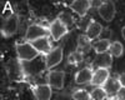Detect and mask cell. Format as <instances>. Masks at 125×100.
<instances>
[{"instance_id":"obj_1","label":"cell","mask_w":125,"mask_h":100,"mask_svg":"<svg viewBox=\"0 0 125 100\" xmlns=\"http://www.w3.org/2000/svg\"><path fill=\"white\" fill-rule=\"evenodd\" d=\"M15 51L18 58L21 61H33L34 59L39 56V51L33 46V44L23 40V41H16L15 43Z\"/></svg>"},{"instance_id":"obj_2","label":"cell","mask_w":125,"mask_h":100,"mask_svg":"<svg viewBox=\"0 0 125 100\" xmlns=\"http://www.w3.org/2000/svg\"><path fill=\"white\" fill-rule=\"evenodd\" d=\"M8 76L11 81L20 83V81H25V73H24V68H23V61L19 58L11 59L5 66Z\"/></svg>"},{"instance_id":"obj_3","label":"cell","mask_w":125,"mask_h":100,"mask_svg":"<svg viewBox=\"0 0 125 100\" xmlns=\"http://www.w3.org/2000/svg\"><path fill=\"white\" fill-rule=\"evenodd\" d=\"M43 36H50L49 28L34 23V24H30V25L28 26L24 40L31 43V41H34V40H36V39H39V38H43Z\"/></svg>"},{"instance_id":"obj_4","label":"cell","mask_w":125,"mask_h":100,"mask_svg":"<svg viewBox=\"0 0 125 100\" xmlns=\"http://www.w3.org/2000/svg\"><path fill=\"white\" fill-rule=\"evenodd\" d=\"M62 50H64V45L60 44L50 50V53L45 55V69L50 70L51 68L56 66L62 59Z\"/></svg>"},{"instance_id":"obj_5","label":"cell","mask_w":125,"mask_h":100,"mask_svg":"<svg viewBox=\"0 0 125 100\" xmlns=\"http://www.w3.org/2000/svg\"><path fill=\"white\" fill-rule=\"evenodd\" d=\"M19 29V15L15 13L14 15H11L9 19L3 21V26H1V35L4 38H10L14 34H16Z\"/></svg>"},{"instance_id":"obj_6","label":"cell","mask_w":125,"mask_h":100,"mask_svg":"<svg viewBox=\"0 0 125 100\" xmlns=\"http://www.w3.org/2000/svg\"><path fill=\"white\" fill-rule=\"evenodd\" d=\"M68 28L62 24L60 20L56 18V19H54L53 21H51V24H50V26H49V33H50V36L53 38V40L54 41H59V40L64 36V35H66L68 34Z\"/></svg>"},{"instance_id":"obj_7","label":"cell","mask_w":125,"mask_h":100,"mask_svg":"<svg viewBox=\"0 0 125 100\" xmlns=\"http://www.w3.org/2000/svg\"><path fill=\"white\" fill-rule=\"evenodd\" d=\"M96 10H98L100 18L103 20H105V21H108V23L114 19V16H115V14H116V8H115V4L113 1H103L101 5Z\"/></svg>"},{"instance_id":"obj_8","label":"cell","mask_w":125,"mask_h":100,"mask_svg":"<svg viewBox=\"0 0 125 100\" xmlns=\"http://www.w3.org/2000/svg\"><path fill=\"white\" fill-rule=\"evenodd\" d=\"M64 79H65V73L62 71V70H51V71H49L48 74V84L54 88V89H62V86H64Z\"/></svg>"},{"instance_id":"obj_9","label":"cell","mask_w":125,"mask_h":100,"mask_svg":"<svg viewBox=\"0 0 125 100\" xmlns=\"http://www.w3.org/2000/svg\"><path fill=\"white\" fill-rule=\"evenodd\" d=\"M101 86H103V89L105 90L106 94H108L106 99H113V98H115L116 91L123 85L120 84V81L118 80V76H110L109 75V78L105 80V83H104Z\"/></svg>"},{"instance_id":"obj_10","label":"cell","mask_w":125,"mask_h":100,"mask_svg":"<svg viewBox=\"0 0 125 100\" xmlns=\"http://www.w3.org/2000/svg\"><path fill=\"white\" fill-rule=\"evenodd\" d=\"M34 98L38 100H49L51 98V86L49 84H36L31 88Z\"/></svg>"},{"instance_id":"obj_11","label":"cell","mask_w":125,"mask_h":100,"mask_svg":"<svg viewBox=\"0 0 125 100\" xmlns=\"http://www.w3.org/2000/svg\"><path fill=\"white\" fill-rule=\"evenodd\" d=\"M109 75L110 73L108 68H96L95 71H93V78H91L90 84L95 86H101L105 83V80L109 78Z\"/></svg>"},{"instance_id":"obj_12","label":"cell","mask_w":125,"mask_h":100,"mask_svg":"<svg viewBox=\"0 0 125 100\" xmlns=\"http://www.w3.org/2000/svg\"><path fill=\"white\" fill-rule=\"evenodd\" d=\"M33 46L38 50L40 54L43 55H46L48 53H50V50L53 49L51 48V40H50V36H43V38H39L34 41H31Z\"/></svg>"},{"instance_id":"obj_13","label":"cell","mask_w":125,"mask_h":100,"mask_svg":"<svg viewBox=\"0 0 125 100\" xmlns=\"http://www.w3.org/2000/svg\"><path fill=\"white\" fill-rule=\"evenodd\" d=\"M93 78V69L90 66H85L81 68L80 70H78V73L74 76V80L76 84H90Z\"/></svg>"},{"instance_id":"obj_14","label":"cell","mask_w":125,"mask_h":100,"mask_svg":"<svg viewBox=\"0 0 125 100\" xmlns=\"http://www.w3.org/2000/svg\"><path fill=\"white\" fill-rule=\"evenodd\" d=\"M68 6L73 10V11H75L78 15H80V16H85L86 13H88V10L90 9L89 0H75V1L68 4Z\"/></svg>"},{"instance_id":"obj_15","label":"cell","mask_w":125,"mask_h":100,"mask_svg":"<svg viewBox=\"0 0 125 100\" xmlns=\"http://www.w3.org/2000/svg\"><path fill=\"white\" fill-rule=\"evenodd\" d=\"M113 63V56L106 51V53H101V54H96L95 59H94L93 65L96 68H110Z\"/></svg>"},{"instance_id":"obj_16","label":"cell","mask_w":125,"mask_h":100,"mask_svg":"<svg viewBox=\"0 0 125 100\" xmlns=\"http://www.w3.org/2000/svg\"><path fill=\"white\" fill-rule=\"evenodd\" d=\"M101 30H103L101 24H99L98 21H95V20H90L88 26H86V36L90 40H94L100 35Z\"/></svg>"},{"instance_id":"obj_17","label":"cell","mask_w":125,"mask_h":100,"mask_svg":"<svg viewBox=\"0 0 125 100\" xmlns=\"http://www.w3.org/2000/svg\"><path fill=\"white\" fill-rule=\"evenodd\" d=\"M109 46H110V40L108 39H101V40H98L93 44V49L95 50L96 54H101V53H106L109 50Z\"/></svg>"},{"instance_id":"obj_18","label":"cell","mask_w":125,"mask_h":100,"mask_svg":"<svg viewBox=\"0 0 125 100\" xmlns=\"http://www.w3.org/2000/svg\"><path fill=\"white\" fill-rule=\"evenodd\" d=\"M108 53L114 56V58H120L123 54H124V46L120 41H114V43H110V46H109V50Z\"/></svg>"},{"instance_id":"obj_19","label":"cell","mask_w":125,"mask_h":100,"mask_svg":"<svg viewBox=\"0 0 125 100\" xmlns=\"http://www.w3.org/2000/svg\"><path fill=\"white\" fill-rule=\"evenodd\" d=\"M90 41L91 40L85 35V34H80L78 36V51L83 53V51H86V49L90 48Z\"/></svg>"},{"instance_id":"obj_20","label":"cell","mask_w":125,"mask_h":100,"mask_svg":"<svg viewBox=\"0 0 125 100\" xmlns=\"http://www.w3.org/2000/svg\"><path fill=\"white\" fill-rule=\"evenodd\" d=\"M81 63H84V55L80 51H74V53H70L68 56V64H73V65H79Z\"/></svg>"},{"instance_id":"obj_21","label":"cell","mask_w":125,"mask_h":100,"mask_svg":"<svg viewBox=\"0 0 125 100\" xmlns=\"http://www.w3.org/2000/svg\"><path fill=\"white\" fill-rule=\"evenodd\" d=\"M58 19H59L66 28L73 26V25H74V21H75V19L73 18V15H71L70 13H66V11H61V13L58 15Z\"/></svg>"},{"instance_id":"obj_22","label":"cell","mask_w":125,"mask_h":100,"mask_svg":"<svg viewBox=\"0 0 125 100\" xmlns=\"http://www.w3.org/2000/svg\"><path fill=\"white\" fill-rule=\"evenodd\" d=\"M91 99H96V100H104L108 98L106 91L103 89V86H96L95 89H93V91L90 93Z\"/></svg>"},{"instance_id":"obj_23","label":"cell","mask_w":125,"mask_h":100,"mask_svg":"<svg viewBox=\"0 0 125 100\" xmlns=\"http://www.w3.org/2000/svg\"><path fill=\"white\" fill-rule=\"evenodd\" d=\"M73 99L75 100H89L90 98V93L85 89H76L74 93H73Z\"/></svg>"},{"instance_id":"obj_24","label":"cell","mask_w":125,"mask_h":100,"mask_svg":"<svg viewBox=\"0 0 125 100\" xmlns=\"http://www.w3.org/2000/svg\"><path fill=\"white\" fill-rule=\"evenodd\" d=\"M15 13H14V10H13V6H11V4L10 3H5V8H4V10H3V13H1V19H3V21L4 20H6V19H9L11 15H14Z\"/></svg>"},{"instance_id":"obj_25","label":"cell","mask_w":125,"mask_h":100,"mask_svg":"<svg viewBox=\"0 0 125 100\" xmlns=\"http://www.w3.org/2000/svg\"><path fill=\"white\" fill-rule=\"evenodd\" d=\"M115 98L116 99H123L124 100V98H125V89H124V86H121L118 91H116V94H115Z\"/></svg>"},{"instance_id":"obj_26","label":"cell","mask_w":125,"mask_h":100,"mask_svg":"<svg viewBox=\"0 0 125 100\" xmlns=\"http://www.w3.org/2000/svg\"><path fill=\"white\" fill-rule=\"evenodd\" d=\"M101 3L103 1H89V4H90V8H99L100 5H101Z\"/></svg>"},{"instance_id":"obj_27","label":"cell","mask_w":125,"mask_h":100,"mask_svg":"<svg viewBox=\"0 0 125 100\" xmlns=\"http://www.w3.org/2000/svg\"><path fill=\"white\" fill-rule=\"evenodd\" d=\"M124 79H125V75H124V73H121V74H120V75L118 76V80L120 81V84H121L123 86L125 85V80H124Z\"/></svg>"},{"instance_id":"obj_28","label":"cell","mask_w":125,"mask_h":100,"mask_svg":"<svg viewBox=\"0 0 125 100\" xmlns=\"http://www.w3.org/2000/svg\"><path fill=\"white\" fill-rule=\"evenodd\" d=\"M121 35H123V38H125V28L121 29Z\"/></svg>"}]
</instances>
